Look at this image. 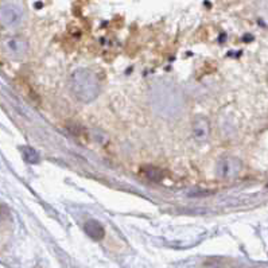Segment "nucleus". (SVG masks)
<instances>
[{"instance_id": "nucleus-7", "label": "nucleus", "mask_w": 268, "mask_h": 268, "mask_svg": "<svg viewBox=\"0 0 268 268\" xmlns=\"http://www.w3.org/2000/svg\"><path fill=\"white\" fill-rule=\"evenodd\" d=\"M22 155H23V158H25V160L29 162V163L34 164L39 162V154L35 151L33 147L22 148Z\"/></svg>"}, {"instance_id": "nucleus-4", "label": "nucleus", "mask_w": 268, "mask_h": 268, "mask_svg": "<svg viewBox=\"0 0 268 268\" xmlns=\"http://www.w3.org/2000/svg\"><path fill=\"white\" fill-rule=\"evenodd\" d=\"M3 46L6 53L15 60L23 58L29 52V42L23 37H10L6 39Z\"/></svg>"}, {"instance_id": "nucleus-8", "label": "nucleus", "mask_w": 268, "mask_h": 268, "mask_svg": "<svg viewBox=\"0 0 268 268\" xmlns=\"http://www.w3.org/2000/svg\"><path fill=\"white\" fill-rule=\"evenodd\" d=\"M146 175H147L151 181H160L163 178V173L156 167H146Z\"/></svg>"}, {"instance_id": "nucleus-2", "label": "nucleus", "mask_w": 268, "mask_h": 268, "mask_svg": "<svg viewBox=\"0 0 268 268\" xmlns=\"http://www.w3.org/2000/svg\"><path fill=\"white\" fill-rule=\"evenodd\" d=\"M25 21V10L19 3L6 2L0 6V23L9 29L21 26Z\"/></svg>"}, {"instance_id": "nucleus-5", "label": "nucleus", "mask_w": 268, "mask_h": 268, "mask_svg": "<svg viewBox=\"0 0 268 268\" xmlns=\"http://www.w3.org/2000/svg\"><path fill=\"white\" fill-rule=\"evenodd\" d=\"M191 134L197 142H206L210 136V123L208 119L201 115L195 117L191 124Z\"/></svg>"}, {"instance_id": "nucleus-1", "label": "nucleus", "mask_w": 268, "mask_h": 268, "mask_svg": "<svg viewBox=\"0 0 268 268\" xmlns=\"http://www.w3.org/2000/svg\"><path fill=\"white\" fill-rule=\"evenodd\" d=\"M70 89L78 101L92 103L100 95L99 78L91 70L77 69L70 76Z\"/></svg>"}, {"instance_id": "nucleus-6", "label": "nucleus", "mask_w": 268, "mask_h": 268, "mask_svg": "<svg viewBox=\"0 0 268 268\" xmlns=\"http://www.w3.org/2000/svg\"><path fill=\"white\" fill-rule=\"evenodd\" d=\"M84 230L85 233L89 236L91 238L96 240V241H100L105 237V229L104 226L101 225V222L96 220H88L85 224H84Z\"/></svg>"}, {"instance_id": "nucleus-3", "label": "nucleus", "mask_w": 268, "mask_h": 268, "mask_svg": "<svg viewBox=\"0 0 268 268\" xmlns=\"http://www.w3.org/2000/svg\"><path fill=\"white\" fill-rule=\"evenodd\" d=\"M242 170V162L236 156H224L216 164V175L220 179L236 178Z\"/></svg>"}]
</instances>
